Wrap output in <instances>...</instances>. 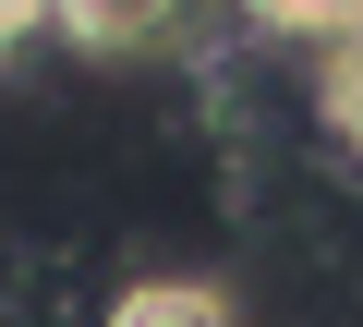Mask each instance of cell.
<instances>
[{
    "label": "cell",
    "mask_w": 363,
    "mask_h": 327,
    "mask_svg": "<svg viewBox=\"0 0 363 327\" xmlns=\"http://www.w3.org/2000/svg\"><path fill=\"white\" fill-rule=\"evenodd\" d=\"M169 13H182V0H61L49 25H61L73 49H145V37L169 25Z\"/></svg>",
    "instance_id": "obj_1"
},
{
    "label": "cell",
    "mask_w": 363,
    "mask_h": 327,
    "mask_svg": "<svg viewBox=\"0 0 363 327\" xmlns=\"http://www.w3.org/2000/svg\"><path fill=\"white\" fill-rule=\"evenodd\" d=\"M255 25H279V37H351L363 25V0H242Z\"/></svg>",
    "instance_id": "obj_3"
},
{
    "label": "cell",
    "mask_w": 363,
    "mask_h": 327,
    "mask_svg": "<svg viewBox=\"0 0 363 327\" xmlns=\"http://www.w3.org/2000/svg\"><path fill=\"white\" fill-rule=\"evenodd\" d=\"M109 327H230V303H218L206 279H133V291L109 303Z\"/></svg>",
    "instance_id": "obj_2"
},
{
    "label": "cell",
    "mask_w": 363,
    "mask_h": 327,
    "mask_svg": "<svg viewBox=\"0 0 363 327\" xmlns=\"http://www.w3.org/2000/svg\"><path fill=\"white\" fill-rule=\"evenodd\" d=\"M61 0H0V37H25V25H49Z\"/></svg>",
    "instance_id": "obj_5"
},
{
    "label": "cell",
    "mask_w": 363,
    "mask_h": 327,
    "mask_svg": "<svg viewBox=\"0 0 363 327\" xmlns=\"http://www.w3.org/2000/svg\"><path fill=\"white\" fill-rule=\"evenodd\" d=\"M327 109H339V121L363 133V25H351V37L327 49Z\"/></svg>",
    "instance_id": "obj_4"
}]
</instances>
